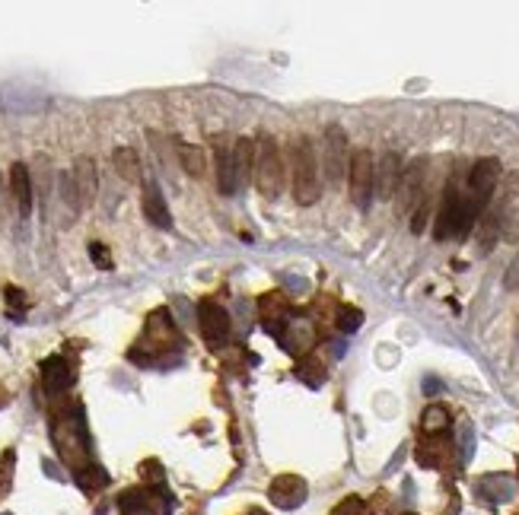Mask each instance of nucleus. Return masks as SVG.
Wrapping results in <instances>:
<instances>
[{
	"instance_id": "f257e3e1",
	"label": "nucleus",
	"mask_w": 519,
	"mask_h": 515,
	"mask_svg": "<svg viewBox=\"0 0 519 515\" xmlns=\"http://www.w3.org/2000/svg\"><path fill=\"white\" fill-rule=\"evenodd\" d=\"M481 216V210L468 201L466 191H459L456 181H449L443 191V204H440V214H437V226H433V235L440 242L446 239H466L472 233L475 220Z\"/></svg>"
},
{
	"instance_id": "f03ea898",
	"label": "nucleus",
	"mask_w": 519,
	"mask_h": 515,
	"mask_svg": "<svg viewBox=\"0 0 519 515\" xmlns=\"http://www.w3.org/2000/svg\"><path fill=\"white\" fill-rule=\"evenodd\" d=\"M291 185L297 204L310 207L319 201V162L310 137H297L291 147Z\"/></svg>"
},
{
	"instance_id": "7ed1b4c3",
	"label": "nucleus",
	"mask_w": 519,
	"mask_h": 515,
	"mask_svg": "<svg viewBox=\"0 0 519 515\" xmlns=\"http://www.w3.org/2000/svg\"><path fill=\"white\" fill-rule=\"evenodd\" d=\"M255 188L262 191L264 198L274 201L281 195L283 188V156H281V147L271 134H262L255 143Z\"/></svg>"
},
{
	"instance_id": "20e7f679",
	"label": "nucleus",
	"mask_w": 519,
	"mask_h": 515,
	"mask_svg": "<svg viewBox=\"0 0 519 515\" xmlns=\"http://www.w3.org/2000/svg\"><path fill=\"white\" fill-rule=\"evenodd\" d=\"M348 169H351V201L360 210H366L373 201V191H376V160H373L370 150H354Z\"/></svg>"
},
{
	"instance_id": "39448f33",
	"label": "nucleus",
	"mask_w": 519,
	"mask_h": 515,
	"mask_svg": "<svg viewBox=\"0 0 519 515\" xmlns=\"http://www.w3.org/2000/svg\"><path fill=\"white\" fill-rule=\"evenodd\" d=\"M122 515H169L172 509V496L162 487H150V490H128L118 500Z\"/></svg>"
},
{
	"instance_id": "423d86ee",
	"label": "nucleus",
	"mask_w": 519,
	"mask_h": 515,
	"mask_svg": "<svg viewBox=\"0 0 519 515\" xmlns=\"http://www.w3.org/2000/svg\"><path fill=\"white\" fill-rule=\"evenodd\" d=\"M322 166L331 185H341L344 172H348V134H344L341 124H329V131H325Z\"/></svg>"
},
{
	"instance_id": "0eeeda50",
	"label": "nucleus",
	"mask_w": 519,
	"mask_h": 515,
	"mask_svg": "<svg viewBox=\"0 0 519 515\" xmlns=\"http://www.w3.org/2000/svg\"><path fill=\"white\" fill-rule=\"evenodd\" d=\"M424 185H427V160H414L402 172V181H398V214H412L414 207H421V201L427 198Z\"/></svg>"
},
{
	"instance_id": "6e6552de",
	"label": "nucleus",
	"mask_w": 519,
	"mask_h": 515,
	"mask_svg": "<svg viewBox=\"0 0 519 515\" xmlns=\"http://www.w3.org/2000/svg\"><path fill=\"white\" fill-rule=\"evenodd\" d=\"M54 442H58V448H61V455L68 458V462H80V458H87V427H83V414L77 410L74 420H58L54 423Z\"/></svg>"
},
{
	"instance_id": "1a4fd4ad",
	"label": "nucleus",
	"mask_w": 519,
	"mask_h": 515,
	"mask_svg": "<svg viewBox=\"0 0 519 515\" xmlns=\"http://www.w3.org/2000/svg\"><path fill=\"white\" fill-rule=\"evenodd\" d=\"M497 179H500V162L497 160H478L472 166L466 195L478 210L487 207V201H491V195H494V188H497Z\"/></svg>"
},
{
	"instance_id": "9d476101",
	"label": "nucleus",
	"mask_w": 519,
	"mask_h": 515,
	"mask_svg": "<svg viewBox=\"0 0 519 515\" xmlns=\"http://www.w3.org/2000/svg\"><path fill=\"white\" fill-rule=\"evenodd\" d=\"M277 341H281V347L287 350V354L303 356V354H310V350L316 347L319 331H316V325H312L310 318H297V315H291V318H287V325L277 331Z\"/></svg>"
},
{
	"instance_id": "9b49d317",
	"label": "nucleus",
	"mask_w": 519,
	"mask_h": 515,
	"mask_svg": "<svg viewBox=\"0 0 519 515\" xmlns=\"http://www.w3.org/2000/svg\"><path fill=\"white\" fill-rule=\"evenodd\" d=\"M198 318H201V335L208 337V344L220 347V344L229 337V315L220 302L201 299V306H198Z\"/></svg>"
},
{
	"instance_id": "f8f14e48",
	"label": "nucleus",
	"mask_w": 519,
	"mask_h": 515,
	"mask_svg": "<svg viewBox=\"0 0 519 515\" xmlns=\"http://www.w3.org/2000/svg\"><path fill=\"white\" fill-rule=\"evenodd\" d=\"M306 493H310V490H306V481H303V477H297V474L274 477V481H271V487H268V496H271V502H274L277 509L303 506Z\"/></svg>"
},
{
	"instance_id": "ddd939ff",
	"label": "nucleus",
	"mask_w": 519,
	"mask_h": 515,
	"mask_svg": "<svg viewBox=\"0 0 519 515\" xmlns=\"http://www.w3.org/2000/svg\"><path fill=\"white\" fill-rule=\"evenodd\" d=\"M214 160H217V188L223 198H233L236 188V166H233V141L229 137H217L214 141Z\"/></svg>"
},
{
	"instance_id": "4468645a",
	"label": "nucleus",
	"mask_w": 519,
	"mask_h": 515,
	"mask_svg": "<svg viewBox=\"0 0 519 515\" xmlns=\"http://www.w3.org/2000/svg\"><path fill=\"white\" fill-rule=\"evenodd\" d=\"M70 181H74V198H77V207L87 210L96 198V166L89 156H80L70 169Z\"/></svg>"
},
{
	"instance_id": "2eb2a0df",
	"label": "nucleus",
	"mask_w": 519,
	"mask_h": 515,
	"mask_svg": "<svg viewBox=\"0 0 519 515\" xmlns=\"http://www.w3.org/2000/svg\"><path fill=\"white\" fill-rule=\"evenodd\" d=\"M10 201L16 204L20 216L32 214V175H29V166H23V162L10 166Z\"/></svg>"
},
{
	"instance_id": "dca6fc26",
	"label": "nucleus",
	"mask_w": 519,
	"mask_h": 515,
	"mask_svg": "<svg viewBox=\"0 0 519 515\" xmlns=\"http://www.w3.org/2000/svg\"><path fill=\"white\" fill-rule=\"evenodd\" d=\"M42 382H45V389L51 395H61V391H68L74 385V369H70V363L64 356H48L42 363Z\"/></svg>"
},
{
	"instance_id": "f3484780",
	"label": "nucleus",
	"mask_w": 519,
	"mask_h": 515,
	"mask_svg": "<svg viewBox=\"0 0 519 515\" xmlns=\"http://www.w3.org/2000/svg\"><path fill=\"white\" fill-rule=\"evenodd\" d=\"M402 156L398 153H383V162L376 166V191H379V198H395V191H398V181H402Z\"/></svg>"
},
{
	"instance_id": "a211bd4d",
	"label": "nucleus",
	"mask_w": 519,
	"mask_h": 515,
	"mask_svg": "<svg viewBox=\"0 0 519 515\" xmlns=\"http://www.w3.org/2000/svg\"><path fill=\"white\" fill-rule=\"evenodd\" d=\"M144 216H147V220L153 223V226H160V229L172 226L166 198H162V191H160V185H156V181H147V185H144Z\"/></svg>"
},
{
	"instance_id": "6ab92c4d",
	"label": "nucleus",
	"mask_w": 519,
	"mask_h": 515,
	"mask_svg": "<svg viewBox=\"0 0 519 515\" xmlns=\"http://www.w3.org/2000/svg\"><path fill=\"white\" fill-rule=\"evenodd\" d=\"M287 318H291V306H287V296L283 293H268L262 296V321L264 328L271 331V335L277 337V331L287 325Z\"/></svg>"
},
{
	"instance_id": "aec40b11",
	"label": "nucleus",
	"mask_w": 519,
	"mask_h": 515,
	"mask_svg": "<svg viewBox=\"0 0 519 515\" xmlns=\"http://www.w3.org/2000/svg\"><path fill=\"white\" fill-rule=\"evenodd\" d=\"M233 166H236V188L249 185L252 172H255V141L239 137L233 143Z\"/></svg>"
},
{
	"instance_id": "412c9836",
	"label": "nucleus",
	"mask_w": 519,
	"mask_h": 515,
	"mask_svg": "<svg viewBox=\"0 0 519 515\" xmlns=\"http://www.w3.org/2000/svg\"><path fill=\"white\" fill-rule=\"evenodd\" d=\"M478 493L491 502H506V500H513V493H516V483L504 474H491L478 483Z\"/></svg>"
},
{
	"instance_id": "4be33fe9",
	"label": "nucleus",
	"mask_w": 519,
	"mask_h": 515,
	"mask_svg": "<svg viewBox=\"0 0 519 515\" xmlns=\"http://www.w3.org/2000/svg\"><path fill=\"white\" fill-rule=\"evenodd\" d=\"M112 162H115V169H118V175H122L125 181H141V156H137V150L118 147L112 153Z\"/></svg>"
},
{
	"instance_id": "5701e85b",
	"label": "nucleus",
	"mask_w": 519,
	"mask_h": 515,
	"mask_svg": "<svg viewBox=\"0 0 519 515\" xmlns=\"http://www.w3.org/2000/svg\"><path fill=\"white\" fill-rule=\"evenodd\" d=\"M421 427L431 436L443 433V429L449 427V410H446L443 404H431V408L424 410V417H421Z\"/></svg>"
},
{
	"instance_id": "b1692460",
	"label": "nucleus",
	"mask_w": 519,
	"mask_h": 515,
	"mask_svg": "<svg viewBox=\"0 0 519 515\" xmlns=\"http://www.w3.org/2000/svg\"><path fill=\"white\" fill-rule=\"evenodd\" d=\"M179 160H182V166L189 175H195V179H201L204 175V153L198 147H191V143H179Z\"/></svg>"
},
{
	"instance_id": "393cba45",
	"label": "nucleus",
	"mask_w": 519,
	"mask_h": 515,
	"mask_svg": "<svg viewBox=\"0 0 519 515\" xmlns=\"http://www.w3.org/2000/svg\"><path fill=\"white\" fill-rule=\"evenodd\" d=\"M77 483H80L83 490H99L108 483V474L99 468V464H83L80 474H77Z\"/></svg>"
},
{
	"instance_id": "a878e982",
	"label": "nucleus",
	"mask_w": 519,
	"mask_h": 515,
	"mask_svg": "<svg viewBox=\"0 0 519 515\" xmlns=\"http://www.w3.org/2000/svg\"><path fill=\"white\" fill-rule=\"evenodd\" d=\"M360 325H364V312L354 306H341L338 308V328L344 331V335H354V331H360Z\"/></svg>"
},
{
	"instance_id": "bb28decb",
	"label": "nucleus",
	"mask_w": 519,
	"mask_h": 515,
	"mask_svg": "<svg viewBox=\"0 0 519 515\" xmlns=\"http://www.w3.org/2000/svg\"><path fill=\"white\" fill-rule=\"evenodd\" d=\"M297 375L306 382V385L319 389V385L325 382V366H322V363H316V360H303V363H300V369H297Z\"/></svg>"
},
{
	"instance_id": "cd10ccee",
	"label": "nucleus",
	"mask_w": 519,
	"mask_h": 515,
	"mask_svg": "<svg viewBox=\"0 0 519 515\" xmlns=\"http://www.w3.org/2000/svg\"><path fill=\"white\" fill-rule=\"evenodd\" d=\"M459 448H462V462H472V455H475V427L468 420L459 423Z\"/></svg>"
},
{
	"instance_id": "c85d7f7f",
	"label": "nucleus",
	"mask_w": 519,
	"mask_h": 515,
	"mask_svg": "<svg viewBox=\"0 0 519 515\" xmlns=\"http://www.w3.org/2000/svg\"><path fill=\"white\" fill-rule=\"evenodd\" d=\"M331 515H366V502L360 496H348V500L338 502V509Z\"/></svg>"
},
{
	"instance_id": "c756f323",
	"label": "nucleus",
	"mask_w": 519,
	"mask_h": 515,
	"mask_svg": "<svg viewBox=\"0 0 519 515\" xmlns=\"http://www.w3.org/2000/svg\"><path fill=\"white\" fill-rule=\"evenodd\" d=\"M89 258H93L102 271H112V258H108V252H106L102 242H93V245H89Z\"/></svg>"
},
{
	"instance_id": "7c9ffc66",
	"label": "nucleus",
	"mask_w": 519,
	"mask_h": 515,
	"mask_svg": "<svg viewBox=\"0 0 519 515\" xmlns=\"http://www.w3.org/2000/svg\"><path fill=\"white\" fill-rule=\"evenodd\" d=\"M7 204H10V195H7V188H4V175H0V223L7 216Z\"/></svg>"
},
{
	"instance_id": "2f4dec72",
	"label": "nucleus",
	"mask_w": 519,
	"mask_h": 515,
	"mask_svg": "<svg viewBox=\"0 0 519 515\" xmlns=\"http://www.w3.org/2000/svg\"><path fill=\"white\" fill-rule=\"evenodd\" d=\"M7 299H10V306H16V308L26 306V299H23V290H16V287H7Z\"/></svg>"
},
{
	"instance_id": "473e14b6",
	"label": "nucleus",
	"mask_w": 519,
	"mask_h": 515,
	"mask_svg": "<svg viewBox=\"0 0 519 515\" xmlns=\"http://www.w3.org/2000/svg\"><path fill=\"white\" fill-rule=\"evenodd\" d=\"M4 404H7V395H4V391H0V408H4Z\"/></svg>"
},
{
	"instance_id": "72a5a7b5",
	"label": "nucleus",
	"mask_w": 519,
	"mask_h": 515,
	"mask_svg": "<svg viewBox=\"0 0 519 515\" xmlns=\"http://www.w3.org/2000/svg\"><path fill=\"white\" fill-rule=\"evenodd\" d=\"M249 515H268V512H262V509H252V512Z\"/></svg>"
},
{
	"instance_id": "f704fd0d",
	"label": "nucleus",
	"mask_w": 519,
	"mask_h": 515,
	"mask_svg": "<svg viewBox=\"0 0 519 515\" xmlns=\"http://www.w3.org/2000/svg\"><path fill=\"white\" fill-rule=\"evenodd\" d=\"M408 515H414V512H408Z\"/></svg>"
}]
</instances>
